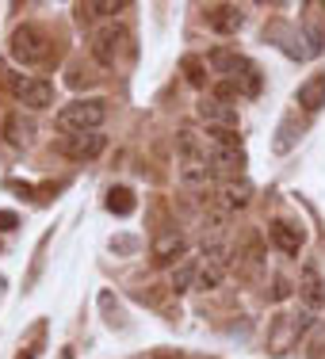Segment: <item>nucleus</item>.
Segmentation results:
<instances>
[{"label": "nucleus", "instance_id": "obj_14", "mask_svg": "<svg viewBox=\"0 0 325 359\" xmlns=\"http://www.w3.org/2000/svg\"><path fill=\"white\" fill-rule=\"evenodd\" d=\"M184 249H187V241H184V233H176V229L153 237V260L157 264H173L176 256H184Z\"/></svg>", "mask_w": 325, "mask_h": 359}, {"label": "nucleus", "instance_id": "obj_16", "mask_svg": "<svg viewBox=\"0 0 325 359\" xmlns=\"http://www.w3.org/2000/svg\"><path fill=\"white\" fill-rule=\"evenodd\" d=\"M23 104L35 107V111L50 107V104H54V81H46V76H35V81L27 84V92H23Z\"/></svg>", "mask_w": 325, "mask_h": 359}, {"label": "nucleus", "instance_id": "obj_9", "mask_svg": "<svg viewBox=\"0 0 325 359\" xmlns=\"http://www.w3.org/2000/svg\"><path fill=\"white\" fill-rule=\"evenodd\" d=\"M107 149V138L100 130H92V134H73V138H65L62 142V153L69 161H92V157H100V153Z\"/></svg>", "mask_w": 325, "mask_h": 359}, {"label": "nucleus", "instance_id": "obj_17", "mask_svg": "<svg viewBox=\"0 0 325 359\" xmlns=\"http://www.w3.org/2000/svg\"><path fill=\"white\" fill-rule=\"evenodd\" d=\"M4 138L12 142V145H31V138H35V118L8 115V123H4Z\"/></svg>", "mask_w": 325, "mask_h": 359}, {"label": "nucleus", "instance_id": "obj_8", "mask_svg": "<svg viewBox=\"0 0 325 359\" xmlns=\"http://www.w3.org/2000/svg\"><path fill=\"white\" fill-rule=\"evenodd\" d=\"M298 298L306 302V310H321L325 306V279H321V271H318L314 260L303 264V276H298Z\"/></svg>", "mask_w": 325, "mask_h": 359}, {"label": "nucleus", "instance_id": "obj_27", "mask_svg": "<svg viewBox=\"0 0 325 359\" xmlns=\"http://www.w3.org/2000/svg\"><path fill=\"white\" fill-rule=\"evenodd\" d=\"M153 359H180V352H157Z\"/></svg>", "mask_w": 325, "mask_h": 359}, {"label": "nucleus", "instance_id": "obj_20", "mask_svg": "<svg viewBox=\"0 0 325 359\" xmlns=\"http://www.w3.org/2000/svg\"><path fill=\"white\" fill-rule=\"evenodd\" d=\"M107 210H111V215H119V218L134 215V191H131V187H111V191H107Z\"/></svg>", "mask_w": 325, "mask_h": 359}, {"label": "nucleus", "instance_id": "obj_4", "mask_svg": "<svg viewBox=\"0 0 325 359\" xmlns=\"http://www.w3.org/2000/svg\"><path fill=\"white\" fill-rule=\"evenodd\" d=\"M207 165H211V172L237 176L245 168V149L237 145L234 134H215V145H211V153H207Z\"/></svg>", "mask_w": 325, "mask_h": 359}, {"label": "nucleus", "instance_id": "obj_25", "mask_svg": "<svg viewBox=\"0 0 325 359\" xmlns=\"http://www.w3.org/2000/svg\"><path fill=\"white\" fill-rule=\"evenodd\" d=\"M237 96H245L237 81H218L215 88H211V100H218V104H230V100H237Z\"/></svg>", "mask_w": 325, "mask_h": 359}, {"label": "nucleus", "instance_id": "obj_5", "mask_svg": "<svg viewBox=\"0 0 325 359\" xmlns=\"http://www.w3.org/2000/svg\"><path fill=\"white\" fill-rule=\"evenodd\" d=\"M195 115H199V123L207 126V130H215V134H237V126H241V118H237V107L218 104V100H211V96L199 100Z\"/></svg>", "mask_w": 325, "mask_h": 359}, {"label": "nucleus", "instance_id": "obj_15", "mask_svg": "<svg viewBox=\"0 0 325 359\" xmlns=\"http://www.w3.org/2000/svg\"><path fill=\"white\" fill-rule=\"evenodd\" d=\"M218 199H222L226 210H241V207H249V199H253V184L249 180H230V184L218 191Z\"/></svg>", "mask_w": 325, "mask_h": 359}, {"label": "nucleus", "instance_id": "obj_2", "mask_svg": "<svg viewBox=\"0 0 325 359\" xmlns=\"http://www.w3.org/2000/svg\"><path fill=\"white\" fill-rule=\"evenodd\" d=\"M50 35L39 27V23H23V27L12 31V42H8V50H12V57L20 65H39L50 57Z\"/></svg>", "mask_w": 325, "mask_h": 359}, {"label": "nucleus", "instance_id": "obj_24", "mask_svg": "<svg viewBox=\"0 0 325 359\" xmlns=\"http://www.w3.org/2000/svg\"><path fill=\"white\" fill-rule=\"evenodd\" d=\"M207 180H211L207 161H187V165H184V184H192V187H207Z\"/></svg>", "mask_w": 325, "mask_h": 359}, {"label": "nucleus", "instance_id": "obj_13", "mask_svg": "<svg viewBox=\"0 0 325 359\" xmlns=\"http://www.w3.org/2000/svg\"><path fill=\"white\" fill-rule=\"evenodd\" d=\"M295 100H298V107L310 111V115H314V111H321L325 107V73L306 76V81L298 84V96Z\"/></svg>", "mask_w": 325, "mask_h": 359}, {"label": "nucleus", "instance_id": "obj_7", "mask_svg": "<svg viewBox=\"0 0 325 359\" xmlns=\"http://www.w3.org/2000/svg\"><path fill=\"white\" fill-rule=\"evenodd\" d=\"M306 325H310V318H306V313H295V318H276V321H272V332H268L272 355H287L291 348H295V340L306 332Z\"/></svg>", "mask_w": 325, "mask_h": 359}, {"label": "nucleus", "instance_id": "obj_22", "mask_svg": "<svg viewBox=\"0 0 325 359\" xmlns=\"http://www.w3.org/2000/svg\"><path fill=\"white\" fill-rule=\"evenodd\" d=\"M303 31H306V46H310V54H321V50H325V31H321V23L314 20V15H306V20H303Z\"/></svg>", "mask_w": 325, "mask_h": 359}, {"label": "nucleus", "instance_id": "obj_10", "mask_svg": "<svg viewBox=\"0 0 325 359\" xmlns=\"http://www.w3.org/2000/svg\"><path fill=\"white\" fill-rule=\"evenodd\" d=\"M222 279H226V249H218V245H207L203 249V268H199V290H215Z\"/></svg>", "mask_w": 325, "mask_h": 359}, {"label": "nucleus", "instance_id": "obj_19", "mask_svg": "<svg viewBox=\"0 0 325 359\" xmlns=\"http://www.w3.org/2000/svg\"><path fill=\"white\" fill-rule=\"evenodd\" d=\"M298 134H303V126H298V115L291 111L284 123H279V130H276V153H291V149H295Z\"/></svg>", "mask_w": 325, "mask_h": 359}, {"label": "nucleus", "instance_id": "obj_6", "mask_svg": "<svg viewBox=\"0 0 325 359\" xmlns=\"http://www.w3.org/2000/svg\"><path fill=\"white\" fill-rule=\"evenodd\" d=\"M207 65L215 69L218 76H226V81H249V76L256 73V65L249 62L245 54H237V50H226V46H218V50H211V57H207Z\"/></svg>", "mask_w": 325, "mask_h": 359}, {"label": "nucleus", "instance_id": "obj_21", "mask_svg": "<svg viewBox=\"0 0 325 359\" xmlns=\"http://www.w3.org/2000/svg\"><path fill=\"white\" fill-rule=\"evenodd\" d=\"M180 69L187 76V84H195V88H203V84H207V62H203V57L187 54L184 62H180Z\"/></svg>", "mask_w": 325, "mask_h": 359}, {"label": "nucleus", "instance_id": "obj_1", "mask_svg": "<svg viewBox=\"0 0 325 359\" xmlns=\"http://www.w3.org/2000/svg\"><path fill=\"white\" fill-rule=\"evenodd\" d=\"M107 118V104L104 100H73L58 111V130L65 134H92L100 130Z\"/></svg>", "mask_w": 325, "mask_h": 359}, {"label": "nucleus", "instance_id": "obj_11", "mask_svg": "<svg viewBox=\"0 0 325 359\" xmlns=\"http://www.w3.org/2000/svg\"><path fill=\"white\" fill-rule=\"evenodd\" d=\"M207 23H211V31H215V35H237V31H241V23H245V12L237 4H215L207 12Z\"/></svg>", "mask_w": 325, "mask_h": 359}, {"label": "nucleus", "instance_id": "obj_12", "mask_svg": "<svg viewBox=\"0 0 325 359\" xmlns=\"http://www.w3.org/2000/svg\"><path fill=\"white\" fill-rule=\"evenodd\" d=\"M268 237L276 241V249L287 252V256H298V249H303V241H306V233L298 226H291V222H272Z\"/></svg>", "mask_w": 325, "mask_h": 359}, {"label": "nucleus", "instance_id": "obj_26", "mask_svg": "<svg viewBox=\"0 0 325 359\" xmlns=\"http://www.w3.org/2000/svg\"><path fill=\"white\" fill-rule=\"evenodd\" d=\"M15 222L20 218H15L12 210H0V229H15Z\"/></svg>", "mask_w": 325, "mask_h": 359}, {"label": "nucleus", "instance_id": "obj_23", "mask_svg": "<svg viewBox=\"0 0 325 359\" xmlns=\"http://www.w3.org/2000/svg\"><path fill=\"white\" fill-rule=\"evenodd\" d=\"M195 279H199V268H195V264H192V260H184V264H180V268H176V271H173V283H168V287H173V290H176V294H180V290H187V287H192V283H195Z\"/></svg>", "mask_w": 325, "mask_h": 359}, {"label": "nucleus", "instance_id": "obj_18", "mask_svg": "<svg viewBox=\"0 0 325 359\" xmlns=\"http://www.w3.org/2000/svg\"><path fill=\"white\" fill-rule=\"evenodd\" d=\"M126 8V0H88V4H77L81 20H100V15H119Z\"/></svg>", "mask_w": 325, "mask_h": 359}, {"label": "nucleus", "instance_id": "obj_3", "mask_svg": "<svg viewBox=\"0 0 325 359\" xmlns=\"http://www.w3.org/2000/svg\"><path fill=\"white\" fill-rule=\"evenodd\" d=\"M131 50V31L126 27H119V23H104V27L92 35V57H96L100 65H115L119 57Z\"/></svg>", "mask_w": 325, "mask_h": 359}]
</instances>
